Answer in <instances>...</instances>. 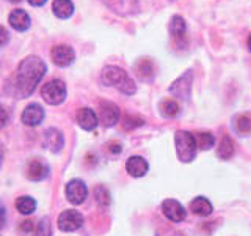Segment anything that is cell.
I'll use <instances>...</instances> for the list:
<instances>
[{
  "label": "cell",
  "instance_id": "cell-1",
  "mask_svg": "<svg viewBox=\"0 0 251 236\" xmlns=\"http://www.w3.org/2000/svg\"><path fill=\"white\" fill-rule=\"evenodd\" d=\"M46 71V63L41 59L36 57V55H28L19 63L16 73L8 79L6 93L18 99H25L31 96L38 84L44 77Z\"/></svg>",
  "mask_w": 251,
  "mask_h": 236
},
{
  "label": "cell",
  "instance_id": "cell-2",
  "mask_svg": "<svg viewBox=\"0 0 251 236\" xmlns=\"http://www.w3.org/2000/svg\"><path fill=\"white\" fill-rule=\"evenodd\" d=\"M100 79L105 85L115 87V88H118L124 94H127V96H132L137 91V85L133 82V79L120 66H113V65L105 66L102 69Z\"/></svg>",
  "mask_w": 251,
  "mask_h": 236
},
{
  "label": "cell",
  "instance_id": "cell-3",
  "mask_svg": "<svg viewBox=\"0 0 251 236\" xmlns=\"http://www.w3.org/2000/svg\"><path fill=\"white\" fill-rule=\"evenodd\" d=\"M175 147H176V153H177V157L182 162L188 164L195 161L196 157V140H195V136L192 132L188 131H176L175 134Z\"/></svg>",
  "mask_w": 251,
  "mask_h": 236
},
{
  "label": "cell",
  "instance_id": "cell-4",
  "mask_svg": "<svg viewBox=\"0 0 251 236\" xmlns=\"http://www.w3.org/2000/svg\"><path fill=\"white\" fill-rule=\"evenodd\" d=\"M41 96L49 106H58L66 99V85L60 79H53L41 87Z\"/></svg>",
  "mask_w": 251,
  "mask_h": 236
},
{
  "label": "cell",
  "instance_id": "cell-5",
  "mask_svg": "<svg viewBox=\"0 0 251 236\" xmlns=\"http://www.w3.org/2000/svg\"><path fill=\"white\" fill-rule=\"evenodd\" d=\"M192 85H193V71L187 69L182 76H179L175 82L170 85L168 91L182 101H190L192 96Z\"/></svg>",
  "mask_w": 251,
  "mask_h": 236
},
{
  "label": "cell",
  "instance_id": "cell-6",
  "mask_svg": "<svg viewBox=\"0 0 251 236\" xmlns=\"http://www.w3.org/2000/svg\"><path fill=\"white\" fill-rule=\"evenodd\" d=\"M121 110L112 101H99V117L98 120L105 128H112L120 121Z\"/></svg>",
  "mask_w": 251,
  "mask_h": 236
},
{
  "label": "cell",
  "instance_id": "cell-7",
  "mask_svg": "<svg viewBox=\"0 0 251 236\" xmlns=\"http://www.w3.org/2000/svg\"><path fill=\"white\" fill-rule=\"evenodd\" d=\"M162 212L171 222H184L187 219V211L184 208V205L177 202L176 199H167L162 202Z\"/></svg>",
  "mask_w": 251,
  "mask_h": 236
},
{
  "label": "cell",
  "instance_id": "cell-8",
  "mask_svg": "<svg viewBox=\"0 0 251 236\" xmlns=\"http://www.w3.org/2000/svg\"><path fill=\"white\" fill-rule=\"evenodd\" d=\"M57 224L61 232H75L83 225V216L75 209H66L58 216Z\"/></svg>",
  "mask_w": 251,
  "mask_h": 236
},
{
  "label": "cell",
  "instance_id": "cell-9",
  "mask_svg": "<svg viewBox=\"0 0 251 236\" xmlns=\"http://www.w3.org/2000/svg\"><path fill=\"white\" fill-rule=\"evenodd\" d=\"M50 59L52 61L55 63L57 66L60 68H66L69 66L71 63L75 60V52L71 46H66V44H58L52 47L50 51Z\"/></svg>",
  "mask_w": 251,
  "mask_h": 236
},
{
  "label": "cell",
  "instance_id": "cell-10",
  "mask_svg": "<svg viewBox=\"0 0 251 236\" xmlns=\"http://www.w3.org/2000/svg\"><path fill=\"white\" fill-rule=\"evenodd\" d=\"M88 197V187L82 179H71L66 184V199L73 205H80Z\"/></svg>",
  "mask_w": 251,
  "mask_h": 236
},
{
  "label": "cell",
  "instance_id": "cell-11",
  "mask_svg": "<svg viewBox=\"0 0 251 236\" xmlns=\"http://www.w3.org/2000/svg\"><path fill=\"white\" fill-rule=\"evenodd\" d=\"M25 175L31 181H43L49 175V165H47L43 159H30L25 165Z\"/></svg>",
  "mask_w": 251,
  "mask_h": 236
},
{
  "label": "cell",
  "instance_id": "cell-12",
  "mask_svg": "<svg viewBox=\"0 0 251 236\" xmlns=\"http://www.w3.org/2000/svg\"><path fill=\"white\" fill-rule=\"evenodd\" d=\"M21 120L25 126H38L44 120V109L38 102H31L22 110Z\"/></svg>",
  "mask_w": 251,
  "mask_h": 236
},
{
  "label": "cell",
  "instance_id": "cell-13",
  "mask_svg": "<svg viewBox=\"0 0 251 236\" xmlns=\"http://www.w3.org/2000/svg\"><path fill=\"white\" fill-rule=\"evenodd\" d=\"M133 71H135V74L140 81H143V82H151L155 77V66L152 60L148 57L138 59L135 61V65H133Z\"/></svg>",
  "mask_w": 251,
  "mask_h": 236
},
{
  "label": "cell",
  "instance_id": "cell-14",
  "mask_svg": "<svg viewBox=\"0 0 251 236\" xmlns=\"http://www.w3.org/2000/svg\"><path fill=\"white\" fill-rule=\"evenodd\" d=\"M75 120H77L78 126H80V128L85 129V131H93L98 126V123H99L96 112L91 110L90 107L78 109V112L75 115Z\"/></svg>",
  "mask_w": 251,
  "mask_h": 236
},
{
  "label": "cell",
  "instance_id": "cell-15",
  "mask_svg": "<svg viewBox=\"0 0 251 236\" xmlns=\"http://www.w3.org/2000/svg\"><path fill=\"white\" fill-rule=\"evenodd\" d=\"M44 147L52 153H58L65 147V137L57 128H49L44 132Z\"/></svg>",
  "mask_w": 251,
  "mask_h": 236
},
{
  "label": "cell",
  "instance_id": "cell-16",
  "mask_svg": "<svg viewBox=\"0 0 251 236\" xmlns=\"http://www.w3.org/2000/svg\"><path fill=\"white\" fill-rule=\"evenodd\" d=\"M8 22L16 31H27L31 19L25 10H13L8 16Z\"/></svg>",
  "mask_w": 251,
  "mask_h": 236
},
{
  "label": "cell",
  "instance_id": "cell-17",
  "mask_svg": "<svg viewBox=\"0 0 251 236\" xmlns=\"http://www.w3.org/2000/svg\"><path fill=\"white\" fill-rule=\"evenodd\" d=\"M148 169H149V165L141 156H132L127 159V162H126V170H127L129 175H132L133 178L145 177Z\"/></svg>",
  "mask_w": 251,
  "mask_h": 236
},
{
  "label": "cell",
  "instance_id": "cell-18",
  "mask_svg": "<svg viewBox=\"0 0 251 236\" xmlns=\"http://www.w3.org/2000/svg\"><path fill=\"white\" fill-rule=\"evenodd\" d=\"M190 209L195 216H200V217H207L212 214V211H214V206H212V203L209 202V199L206 197H195V199L190 202Z\"/></svg>",
  "mask_w": 251,
  "mask_h": 236
},
{
  "label": "cell",
  "instance_id": "cell-19",
  "mask_svg": "<svg viewBox=\"0 0 251 236\" xmlns=\"http://www.w3.org/2000/svg\"><path fill=\"white\" fill-rule=\"evenodd\" d=\"M185 30H187V24L182 16H179V14L173 16L170 21V33L173 38H175V41H177V43L184 41Z\"/></svg>",
  "mask_w": 251,
  "mask_h": 236
},
{
  "label": "cell",
  "instance_id": "cell-20",
  "mask_svg": "<svg viewBox=\"0 0 251 236\" xmlns=\"http://www.w3.org/2000/svg\"><path fill=\"white\" fill-rule=\"evenodd\" d=\"M53 14L60 19H68L74 13V3L71 0H53L52 3Z\"/></svg>",
  "mask_w": 251,
  "mask_h": 236
},
{
  "label": "cell",
  "instance_id": "cell-21",
  "mask_svg": "<svg viewBox=\"0 0 251 236\" xmlns=\"http://www.w3.org/2000/svg\"><path fill=\"white\" fill-rule=\"evenodd\" d=\"M217 154H218V157H222L223 161H229L234 156V142L229 136H227V134H225L222 142H220Z\"/></svg>",
  "mask_w": 251,
  "mask_h": 236
},
{
  "label": "cell",
  "instance_id": "cell-22",
  "mask_svg": "<svg viewBox=\"0 0 251 236\" xmlns=\"http://www.w3.org/2000/svg\"><path fill=\"white\" fill-rule=\"evenodd\" d=\"M16 208L24 216H28V214H33L35 209H36V200L31 199L28 195H22L16 200Z\"/></svg>",
  "mask_w": 251,
  "mask_h": 236
},
{
  "label": "cell",
  "instance_id": "cell-23",
  "mask_svg": "<svg viewBox=\"0 0 251 236\" xmlns=\"http://www.w3.org/2000/svg\"><path fill=\"white\" fill-rule=\"evenodd\" d=\"M159 109H160V114H162L165 118H175V117H177V115L180 114V106L177 104V101L171 99V98L163 99V101L160 102Z\"/></svg>",
  "mask_w": 251,
  "mask_h": 236
},
{
  "label": "cell",
  "instance_id": "cell-24",
  "mask_svg": "<svg viewBox=\"0 0 251 236\" xmlns=\"http://www.w3.org/2000/svg\"><path fill=\"white\" fill-rule=\"evenodd\" d=\"M121 124H123V129L124 131H133V129H137V128H140V126L145 124V118H141L140 115L127 114V115L123 117Z\"/></svg>",
  "mask_w": 251,
  "mask_h": 236
},
{
  "label": "cell",
  "instance_id": "cell-25",
  "mask_svg": "<svg viewBox=\"0 0 251 236\" xmlns=\"http://www.w3.org/2000/svg\"><path fill=\"white\" fill-rule=\"evenodd\" d=\"M195 140H196V147H198L200 149H210L215 144V137L212 136L210 132L195 134Z\"/></svg>",
  "mask_w": 251,
  "mask_h": 236
},
{
  "label": "cell",
  "instance_id": "cell-26",
  "mask_svg": "<svg viewBox=\"0 0 251 236\" xmlns=\"http://www.w3.org/2000/svg\"><path fill=\"white\" fill-rule=\"evenodd\" d=\"M94 199H96V202L100 208H107L110 205V202H112V199H110V192L104 186H98L96 189H94Z\"/></svg>",
  "mask_w": 251,
  "mask_h": 236
},
{
  "label": "cell",
  "instance_id": "cell-27",
  "mask_svg": "<svg viewBox=\"0 0 251 236\" xmlns=\"http://www.w3.org/2000/svg\"><path fill=\"white\" fill-rule=\"evenodd\" d=\"M235 129H237V132L240 134H247L251 131V117L250 115H239V117H235Z\"/></svg>",
  "mask_w": 251,
  "mask_h": 236
},
{
  "label": "cell",
  "instance_id": "cell-28",
  "mask_svg": "<svg viewBox=\"0 0 251 236\" xmlns=\"http://www.w3.org/2000/svg\"><path fill=\"white\" fill-rule=\"evenodd\" d=\"M35 236H52L50 224H49V219H47V217H44L41 222H39L36 232H35Z\"/></svg>",
  "mask_w": 251,
  "mask_h": 236
},
{
  "label": "cell",
  "instance_id": "cell-29",
  "mask_svg": "<svg viewBox=\"0 0 251 236\" xmlns=\"http://www.w3.org/2000/svg\"><path fill=\"white\" fill-rule=\"evenodd\" d=\"M107 148H108V153H112V154H120L123 151V145L120 142H110Z\"/></svg>",
  "mask_w": 251,
  "mask_h": 236
},
{
  "label": "cell",
  "instance_id": "cell-30",
  "mask_svg": "<svg viewBox=\"0 0 251 236\" xmlns=\"http://www.w3.org/2000/svg\"><path fill=\"white\" fill-rule=\"evenodd\" d=\"M8 41H10V33L3 26H0V47L5 46Z\"/></svg>",
  "mask_w": 251,
  "mask_h": 236
},
{
  "label": "cell",
  "instance_id": "cell-31",
  "mask_svg": "<svg viewBox=\"0 0 251 236\" xmlns=\"http://www.w3.org/2000/svg\"><path fill=\"white\" fill-rule=\"evenodd\" d=\"M6 123H8V112L5 107L0 106V129H2Z\"/></svg>",
  "mask_w": 251,
  "mask_h": 236
},
{
  "label": "cell",
  "instance_id": "cell-32",
  "mask_svg": "<svg viewBox=\"0 0 251 236\" xmlns=\"http://www.w3.org/2000/svg\"><path fill=\"white\" fill-rule=\"evenodd\" d=\"M21 230L24 233L33 232V222H31V220H24V222H21Z\"/></svg>",
  "mask_w": 251,
  "mask_h": 236
},
{
  "label": "cell",
  "instance_id": "cell-33",
  "mask_svg": "<svg viewBox=\"0 0 251 236\" xmlns=\"http://www.w3.org/2000/svg\"><path fill=\"white\" fill-rule=\"evenodd\" d=\"M6 222V209L2 203H0V228H2Z\"/></svg>",
  "mask_w": 251,
  "mask_h": 236
},
{
  "label": "cell",
  "instance_id": "cell-34",
  "mask_svg": "<svg viewBox=\"0 0 251 236\" xmlns=\"http://www.w3.org/2000/svg\"><path fill=\"white\" fill-rule=\"evenodd\" d=\"M46 2L47 0H28V3L31 6H43V5H46Z\"/></svg>",
  "mask_w": 251,
  "mask_h": 236
},
{
  "label": "cell",
  "instance_id": "cell-35",
  "mask_svg": "<svg viewBox=\"0 0 251 236\" xmlns=\"http://www.w3.org/2000/svg\"><path fill=\"white\" fill-rule=\"evenodd\" d=\"M248 49H250V52H251V35L248 36Z\"/></svg>",
  "mask_w": 251,
  "mask_h": 236
},
{
  "label": "cell",
  "instance_id": "cell-36",
  "mask_svg": "<svg viewBox=\"0 0 251 236\" xmlns=\"http://www.w3.org/2000/svg\"><path fill=\"white\" fill-rule=\"evenodd\" d=\"M8 2H11V3H19V2H22V0H8Z\"/></svg>",
  "mask_w": 251,
  "mask_h": 236
}]
</instances>
